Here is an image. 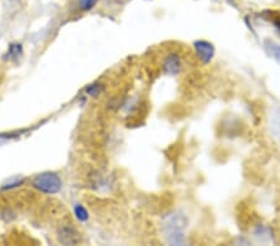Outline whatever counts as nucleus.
<instances>
[{
    "instance_id": "9b49d317",
    "label": "nucleus",
    "mask_w": 280,
    "mask_h": 246,
    "mask_svg": "<svg viewBox=\"0 0 280 246\" xmlns=\"http://www.w3.org/2000/svg\"><path fill=\"white\" fill-rule=\"evenodd\" d=\"M87 93L91 96H97L98 92H100V86L98 85H92V86H90L89 89L86 90Z\"/></svg>"
},
{
    "instance_id": "7ed1b4c3",
    "label": "nucleus",
    "mask_w": 280,
    "mask_h": 246,
    "mask_svg": "<svg viewBox=\"0 0 280 246\" xmlns=\"http://www.w3.org/2000/svg\"><path fill=\"white\" fill-rule=\"evenodd\" d=\"M198 59L203 64H209L214 56V46L211 43L204 40H198L193 44Z\"/></svg>"
},
{
    "instance_id": "6e6552de",
    "label": "nucleus",
    "mask_w": 280,
    "mask_h": 246,
    "mask_svg": "<svg viewBox=\"0 0 280 246\" xmlns=\"http://www.w3.org/2000/svg\"><path fill=\"white\" fill-rule=\"evenodd\" d=\"M98 0H79V7L82 10H90L97 4Z\"/></svg>"
},
{
    "instance_id": "f8f14e48",
    "label": "nucleus",
    "mask_w": 280,
    "mask_h": 246,
    "mask_svg": "<svg viewBox=\"0 0 280 246\" xmlns=\"http://www.w3.org/2000/svg\"><path fill=\"white\" fill-rule=\"evenodd\" d=\"M276 25H278V27H276V28H278V29H279V31H280V22H279V23H278V24H276Z\"/></svg>"
},
{
    "instance_id": "423d86ee",
    "label": "nucleus",
    "mask_w": 280,
    "mask_h": 246,
    "mask_svg": "<svg viewBox=\"0 0 280 246\" xmlns=\"http://www.w3.org/2000/svg\"><path fill=\"white\" fill-rule=\"evenodd\" d=\"M264 46H265L266 53H268L269 55L274 59V60H276L280 64V45L279 44H276L275 41H273V40H266L265 44H264Z\"/></svg>"
},
{
    "instance_id": "f257e3e1",
    "label": "nucleus",
    "mask_w": 280,
    "mask_h": 246,
    "mask_svg": "<svg viewBox=\"0 0 280 246\" xmlns=\"http://www.w3.org/2000/svg\"><path fill=\"white\" fill-rule=\"evenodd\" d=\"M187 217L181 213L170 214L163 220V232L168 244L183 245L185 240V229L187 227Z\"/></svg>"
},
{
    "instance_id": "0eeeda50",
    "label": "nucleus",
    "mask_w": 280,
    "mask_h": 246,
    "mask_svg": "<svg viewBox=\"0 0 280 246\" xmlns=\"http://www.w3.org/2000/svg\"><path fill=\"white\" fill-rule=\"evenodd\" d=\"M74 211H75V215H76V217L80 220V221H86V220L89 219V213H87L86 209H85L82 205H80V204H77V205L75 206Z\"/></svg>"
},
{
    "instance_id": "39448f33",
    "label": "nucleus",
    "mask_w": 280,
    "mask_h": 246,
    "mask_svg": "<svg viewBox=\"0 0 280 246\" xmlns=\"http://www.w3.org/2000/svg\"><path fill=\"white\" fill-rule=\"evenodd\" d=\"M59 241L64 245H76L81 241V237L71 227H62L59 232Z\"/></svg>"
},
{
    "instance_id": "1a4fd4ad",
    "label": "nucleus",
    "mask_w": 280,
    "mask_h": 246,
    "mask_svg": "<svg viewBox=\"0 0 280 246\" xmlns=\"http://www.w3.org/2000/svg\"><path fill=\"white\" fill-rule=\"evenodd\" d=\"M10 54H12L13 56H15V58H18V56H22V54H23L22 45H12V46H10Z\"/></svg>"
},
{
    "instance_id": "f03ea898",
    "label": "nucleus",
    "mask_w": 280,
    "mask_h": 246,
    "mask_svg": "<svg viewBox=\"0 0 280 246\" xmlns=\"http://www.w3.org/2000/svg\"><path fill=\"white\" fill-rule=\"evenodd\" d=\"M34 186L46 194H55L61 190L62 182L56 173L46 172L43 174H39L34 179Z\"/></svg>"
},
{
    "instance_id": "20e7f679",
    "label": "nucleus",
    "mask_w": 280,
    "mask_h": 246,
    "mask_svg": "<svg viewBox=\"0 0 280 246\" xmlns=\"http://www.w3.org/2000/svg\"><path fill=\"white\" fill-rule=\"evenodd\" d=\"M163 70L167 75L176 76L181 71V59L176 54H171L163 61Z\"/></svg>"
},
{
    "instance_id": "9d476101",
    "label": "nucleus",
    "mask_w": 280,
    "mask_h": 246,
    "mask_svg": "<svg viewBox=\"0 0 280 246\" xmlns=\"http://www.w3.org/2000/svg\"><path fill=\"white\" fill-rule=\"evenodd\" d=\"M22 183H23V179H20V178H17V179H13V180H10V182L5 183L4 186H3V188H4V189L15 188V186L20 185V184H22Z\"/></svg>"
}]
</instances>
